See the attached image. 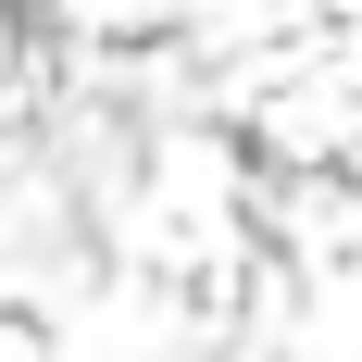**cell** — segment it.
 Segmentation results:
<instances>
[{"label": "cell", "mask_w": 362, "mask_h": 362, "mask_svg": "<svg viewBox=\"0 0 362 362\" xmlns=\"http://www.w3.org/2000/svg\"><path fill=\"white\" fill-rule=\"evenodd\" d=\"M75 37H163L175 25V0H50Z\"/></svg>", "instance_id": "obj_1"}, {"label": "cell", "mask_w": 362, "mask_h": 362, "mask_svg": "<svg viewBox=\"0 0 362 362\" xmlns=\"http://www.w3.org/2000/svg\"><path fill=\"white\" fill-rule=\"evenodd\" d=\"M0 362H50V325L37 313H0Z\"/></svg>", "instance_id": "obj_2"}]
</instances>
